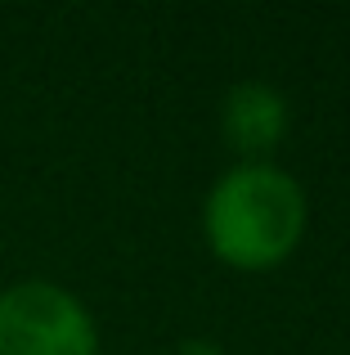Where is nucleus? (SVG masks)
<instances>
[{"mask_svg":"<svg viewBox=\"0 0 350 355\" xmlns=\"http://www.w3.org/2000/svg\"><path fill=\"white\" fill-rule=\"evenodd\" d=\"M202 225L211 252L225 266L270 270L288 261L306 234V193L283 166L247 162L216 180Z\"/></svg>","mask_w":350,"mask_h":355,"instance_id":"nucleus-1","label":"nucleus"},{"mask_svg":"<svg viewBox=\"0 0 350 355\" xmlns=\"http://www.w3.org/2000/svg\"><path fill=\"white\" fill-rule=\"evenodd\" d=\"M175 355H220V347H216V342H184Z\"/></svg>","mask_w":350,"mask_h":355,"instance_id":"nucleus-4","label":"nucleus"},{"mask_svg":"<svg viewBox=\"0 0 350 355\" xmlns=\"http://www.w3.org/2000/svg\"><path fill=\"white\" fill-rule=\"evenodd\" d=\"M0 355H99V333L68 288L23 279L0 293Z\"/></svg>","mask_w":350,"mask_h":355,"instance_id":"nucleus-2","label":"nucleus"},{"mask_svg":"<svg viewBox=\"0 0 350 355\" xmlns=\"http://www.w3.org/2000/svg\"><path fill=\"white\" fill-rule=\"evenodd\" d=\"M220 130H225L229 148H238L247 157L270 153L288 135V99L265 81H243V86H234L225 95Z\"/></svg>","mask_w":350,"mask_h":355,"instance_id":"nucleus-3","label":"nucleus"}]
</instances>
